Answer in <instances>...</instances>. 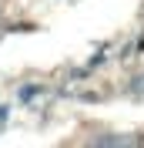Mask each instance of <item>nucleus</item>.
<instances>
[{
	"mask_svg": "<svg viewBox=\"0 0 144 148\" xmlns=\"http://www.w3.org/2000/svg\"><path fill=\"white\" fill-rule=\"evenodd\" d=\"M127 91H131V94H144V74H137L134 81L127 84Z\"/></svg>",
	"mask_w": 144,
	"mask_h": 148,
	"instance_id": "1",
	"label": "nucleus"
}]
</instances>
